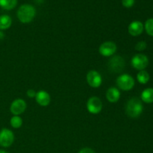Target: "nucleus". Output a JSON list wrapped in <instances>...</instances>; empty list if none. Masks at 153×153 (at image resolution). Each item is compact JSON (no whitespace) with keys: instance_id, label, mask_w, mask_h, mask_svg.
I'll use <instances>...</instances> for the list:
<instances>
[{"instance_id":"13","label":"nucleus","mask_w":153,"mask_h":153,"mask_svg":"<svg viewBox=\"0 0 153 153\" xmlns=\"http://www.w3.org/2000/svg\"><path fill=\"white\" fill-rule=\"evenodd\" d=\"M120 98V91L118 88L111 87L106 92V99L111 103H116Z\"/></svg>"},{"instance_id":"18","label":"nucleus","mask_w":153,"mask_h":153,"mask_svg":"<svg viewBox=\"0 0 153 153\" xmlns=\"http://www.w3.org/2000/svg\"><path fill=\"white\" fill-rule=\"evenodd\" d=\"M10 123L13 128H19L22 126V120L19 116H13L10 119Z\"/></svg>"},{"instance_id":"9","label":"nucleus","mask_w":153,"mask_h":153,"mask_svg":"<svg viewBox=\"0 0 153 153\" xmlns=\"http://www.w3.org/2000/svg\"><path fill=\"white\" fill-rule=\"evenodd\" d=\"M117 46L116 43L112 41H106L100 45L99 48V52L100 55L104 57H110L117 52Z\"/></svg>"},{"instance_id":"3","label":"nucleus","mask_w":153,"mask_h":153,"mask_svg":"<svg viewBox=\"0 0 153 153\" xmlns=\"http://www.w3.org/2000/svg\"><path fill=\"white\" fill-rule=\"evenodd\" d=\"M116 83L118 88L124 91H131L134 86V79L130 75L122 74L116 79Z\"/></svg>"},{"instance_id":"21","label":"nucleus","mask_w":153,"mask_h":153,"mask_svg":"<svg viewBox=\"0 0 153 153\" xmlns=\"http://www.w3.org/2000/svg\"><path fill=\"white\" fill-rule=\"evenodd\" d=\"M134 4V0H122V4L125 7L129 8L131 7Z\"/></svg>"},{"instance_id":"5","label":"nucleus","mask_w":153,"mask_h":153,"mask_svg":"<svg viewBox=\"0 0 153 153\" xmlns=\"http://www.w3.org/2000/svg\"><path fill=\"white\" fill-rule=\"evenodd\" d=\"M14 141V134L8 128H2L0 131V146L7 148L11 146Z\"/></svg>"},{"instance_id":"6","label":"nucleus","mask_w":153,"mask_h":153,"mask_svg":"<svg viewBox=\"0 0 153 153\" xmlns=\"http://www.w3.org/2000/svg\"><path fill=\"white\" fill-rule=\"evenodd\" d=\"M131 64L134 69L137 70H144L149 64L147 56L143 54H137L131 58Z\"/></svg>"},{"instance_id":"15","label":"nucleus","mask_w":153,"mask_h":153,"mask_svg":"<svg viewBox=\"0 0 153 153\" xmlns=\"http://www.w3.org/2000/svg\"><path fill=\"white\" fill-rule=\"evenodd\" d=\"M141 100L146 103L153 102V88H146L142 92Z\"/></svg>"},{"instance_id":"23","label":"nucleus","mask_w":153,"mask_h":153,"mask_svg":"<svg viewBox=\"0 0 153 153\" xmlns=\"http://www.w3.org/2000/svg\"><path fill=\"white\" fill-rule=\"evenodd\" d=\"M79 153H95V152H94L91 148L85 147L83 148V149H81L79 152Z\"/></svg>"},{"instance_id":"19","label":"nucleus","mask_w":153,"mask_h":153,"mask_svg":"<svg viewBox=\"0 0 153 153\" xmlns=\"http://www.w3.org/2000/svg\"><path fill=\"white\" fill-rule=\"evenodd\" d=\"M145 30L149 36L153 37V19H148L145 22Z\"/></svg>"},{"instance_id":"22","label":"nucleus","mask_w":153,"mask_h":153,"mask_svg":"<svg viewBox=\"0 0 153 153\" xmlns=\"http://www.w3.org/2000/svg\"><path fill=\"white\" fill-rule=\"evenodd\" d=\"M36 94H37V93H36L35 91H34V90H33V89L28 90L26 92L27 96H28L29 98H35Z\"/></svg>"},{"instance_id":"10","label":"nucleus","mask_w":153,"mask_h":153,"mask_svg":"<svg viewBox=\"0 0 153 153\" xmlns=\"http://www.w3.org/2000/svg\"><path fill=\"white\" fill-rule=\"evenodd\" d=\"M27 107L25 101L22 99H16L12 102L10 107V111L13 116H19L24 113Z\"/></svg>"},{"instance_id":"25","label":"nucleus","mask_w":153,"mask_h":153,"mask_svg":"<svg viewBox=\"0 0 153 153\" xmlns=\"http://www.w3.org/2000/svg\"><path fill=\"white\" fill-rule=\"evenodd\" d=\"M0 153H9V152L5 150H3V149H0Z\"/></svg>"},{"instance_id":"20","label":"nucleus","mask_w":153,"mask_h":153,"mask_svg":"<svg viewBox=\"0 0 153 153\" xmlns=\"http://www.w3.org/2000/svg\"><path fill=\"white\" fill-rule=\"evenodd\" d=\"M147 44L145 41H140L135 45V49L137 51H143L146 49Z\"/></svg>"},{"instance_id":"12","label":"nucleus","mask_w":153,"mask_h":153,"mask_svg":"<svg viewBox=\"0 0 153 153\" xmlns=\"http://www.w3.org/2000/svg\"><path fill=\"white\" fill-rule=\"evenodd\" d=\"M35 100L37 104L42 107H46L51 102V97L48 92L45 91H40L36 94Z\"/></svg>"},{"instance_id":"1","label":"nucleus","mask_w":153,"mask_h":153,"mask_svg":"<svg viewBox=\"0 0 153 153\" xmlns=\"http://www.w3.org/2000/svg\"><path fill=\"white\" fill-rule=\"evenodd\" d=\"M16 15L22 23H29L35 17L36 9L31 4H24L18 8Z\"/></svg>"},{"instance_id":"24","label":"nucleus","mask_w":153,"mask_h":153,"mask_svg":"<svg viewBox=\"0 0 153 153\" xmlns=\"http://www.w3.org/2000/svg\"><path fill=\"white\" fill-rule=\"evenodd\" d=\"M4 34L2 32V31H1V30H0V40H2V39H4Z\"/></svg>"},{"instance_id":"8","label":"nucleus","mask_w":153,"mask_h":153,"mask_svg":"<svg viewBox=\"0 0 153 153\" xmlns=\"http://www.w3.org/2000/svg\"><path fill=\"white\" fill-rule=\"evenodd\" d=\"M86 80L88 85L94 88H97L101 86L102 83V78L100 73L97 70H90L86 76Z\"/></svg>"},{"instance_id":"14","label":"nucleus","mask_w":153,"mask_h":153,"mask_svg":"<svg viewBox=\"0 0 153 153\" xmlns=\"http://www.w3.org/2000/svg\"><path fill=\"white\" fill-rule=\"evenodd\" d=\"M12 19L10 16L7 14H3L0 16V30H6L11 26Z\"/></svg>"},{"instance_id":"16","label":"nucleus","mask_w":153,"mask_h":153,"mask_svg":"<svg viewBox=\"0 0 153 153\" xmlns=\"http://www.w3.org/2000/svg\"><path fill=\"white\" fill-rule=\"evenodd\" d=\"M17 4V0H0V7L4 10H12Z\"/></svg>"},{"instance_id":"17","label":"nucleus","mask_w":153,"mask_h":153,"mask_svg":"<svg viewBox=\"0 0 153 153\" xmlns=\"http://www.w3.org/2000/svg\"><path fill=\"white\" fill-rule=\"evenodd\" d=\"M149 74L145 70H140L137 75V79L139 83L145 85L149 81Z\"/></svg>"},{"instance_id":"2","label":"nucleus","mask_w":153,"mask_h":153,"mask_svg":"<svg viewBox=\"0 0 153 153\" xmlns=\"http://www.w3.org/2000/svg\"><path fill=\"white\" fill-rule=\"evenodd\" d=\"M143 110V106L140 100L137 97L130 99L126 105V114L131 118H137L140 116Z\"/></svg>"},{"instance_id":"11","label":"nucleus","mask_w":153,"mask_h":153,"mask_svg":"<svg viewBox=\"0 0 153 153\" xmlns=\"http://www.w3.org/2000/svg\"><path fill=\"white\" fill-rule=\"evenodd\" d=\"M143 28H144V26H143V23L140 21L135 20L131 22L128 25V31L130 35L133 36V37H137L142 34Z\"/></svg>"},{"instance_id":"4","label":"nucleus","mask_w":153,"mask_h":153,"mask_svg":"<svg viewBox=\"0 0 153 153\" xmlns=\"http://www.w3.org/2000/svg\"><path fill=\"white\" fill-rule=\"evenodd\" d=\"M125 60L120 55H115V56L112 57L108 63L109 70L114 73H121L125 67Z\"/></svg>"},{"instance_id":"7","label":"nucleus","mask_w":153,"mask_h":153,"mask_svg":"<svg viewBox=\"0 0 153 153\" xmlns=\"http://www.w3.org/2000/svg\"><path fill=\"white\" fill-rule=\"evenodd\" d=\"M87 109L92 114H98L102 109V102L97 97H92L87 102Z\"/></svg>"}]
</instances>
